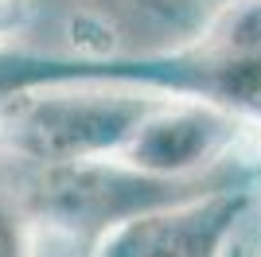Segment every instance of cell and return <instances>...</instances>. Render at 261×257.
<instances>
[{
  "label": "cell",
  "mask_w": 261,
  "mask_h": 257,
  "mask_svg": "<svg viewBox=\"0 0 261 257\" xmlns=\"http://www.w3.org/2000/svg\"><path fill=\"white\" fill-rule=\"evenodd\" d=\"M257 207V187L218 179L207 191L152 207L109 226L90 257H226L230 238Z\"/></svg>",
  "instance_id": "1"
},
{
  "label": "cell",
  "mask_w": 261,
  "mask_h": 257,
  "mask_svg": "<svg viewBox=\"0 0 261 257\" xmlns=\"http://www.w3.org/2000/svg\"><path fill=\"white\" fill-rule=\"evenodd\" d=\"M257 133L238 113L191 94H168L148 113L121 156V168L168 183H203L207 171L226 164L242 140Z\"/></svg>",
  "instance_id": "2"
},
{
  "label": "cell",
  "mask_w": 261,
  "mask_h": 257,
  "mask_svg": "<svg viewBox=\"0 0 261 257\" xmlns=\"http://www.w3.org/2000/svg\"><path fill=\"white\" fill-rule=\"evenodd\" d=\"M230 0H39L78 55H164L207 32Z\"/></svg>",
  "instance_id": "3"
},
{
  "label": "cell",
  "mask_w": 261,
  "mask_h": 257,
  "mask_svg": "<svg viewBox=\"0 0 261 257\" xmlns=\"http://www.w3.org/2000/svg\"><path fill=\"white\" fill-rule=\"evenodd\" d=\"M39 20V0H0V47H16V39H23Z\"/></svg>",
  "instance_id": "4"
}]
</instances>
